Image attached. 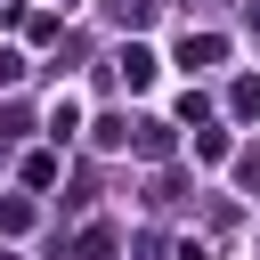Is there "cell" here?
Instances as JSON below:
<instances>
[{
  "label": "cell",
  "instance_id": "1",
  "mask_svg": "<svg viewBox=\"0 0 260 260\" xmlns=\"http://www.w3.org/2000/svg\"><path fill=\"white\" fill-rule=\"evenodd\" d=\"M81 260H114V236H106V228H89V236H81Z\"/></svg>",
  "mask_w": 260,
  "mask_h": 260
},
{
  "label": "cell",
  "instance_id": "2",
  "mask_svg": "<svg viewBox=\"0 0 260 260\" xmlns=\"http://www.w3.org/2000/svg\"><path fill=\"white\" fill-rule=\"evenodd\" d=\"M252 32H260V0H252Z\"/></svg>",
  "mask_w": 260,
  "mask_h": 260
}]
</instances>
